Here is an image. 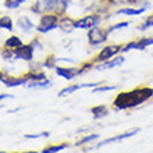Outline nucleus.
Returning <instances> with one entry per match:
<instances>
[{
	"label": "nucleus",
	"mask_w": 153,
	"mask_h": 153,
	"mask_svg": "<svg viewBox=\"0 0 153 153\" xmlns=\"http://www.w3.org/2000/svg\"><path fill=\"white\" fill-rule=\"evenodd\" d=\"M153 97V89L149 86H141L135 88L128 92L118 93L113 100V106L116 110H128L138 107L139 105L145 103Z\"/></svg>",
	"instance_id": "nucleus-1"
},
{
	"label": "nucleus",
	"mask_w": 153,
	"mask_h": 153,
	"mask_svg": "<svg viewBox=\"0 0 153 153\" xmlns=\"http://www.w3.org/2000/svg\"><path fill=\"white\" fill-rule=\"evenodd\" d=\"M68 4L70 0H36L29 10L36 16H42L46 13H54L61 17L65 14Z\"/></svg>",
	"instance_id": "nucleus-2"
},
{
	"label": "nucleus",
	"mask_w": 153,
	"mask_h": 153,
	"mask_svg": "<svg viewBox=\"0 0 153 153\" xmlns=\"http://www.w3.org/2000/svg\"><path fill=\"white\" fill-rule=\"evenodd\" d=\"M59 18L60 16H57L54 13H46V14H42L39 18V24L35 27L36 32L39 33H48L53 29L59 28Z\"/></svg>",
	"instance_id": "nucleus-3"
},
{
	"label": "nucleus",
	"mask_w": 153,
	"mask_h": 153,
	"mask_svg": "<svg viewBox=\"0 0 153 153\" xmlns=\"http://www.w3.org/2000/svg\"><path fill=\"white\" fill-rule=\"evenodd\" d=\"M109 38V31L107 28H102L99 25L88 29V43L92 48H97L99 45H103Z\"/></svg>",
	"instance_id": "nucleus-4"
},
{
	"label": "nucleus",
	"mask_w": 153,
	"mask_h": 153,
	"mask_svg": "<svg viewBox=\"0 0 153 153\" xmlns=\"http://www.w3.org/2000/svg\"><path fill=\"white\" fill-rule=\"evenodd\" d=\"M100 22H102L100 14L92 13V14H89V16H85V17H82V18H79V20H76L75 29H85V31H88V29L99 25Z\"/></svg>",
	"instance_id": "nucleus-5"
},
{
	"label": "nucleus",
	"mask_w": 153,
	"mask_h": 153,
	"mask_svg": "<svg viewBox=\"0 0 153 153\" xmlns=\"http://www.w3.org/2000/svg\"><path fill=\"white\" fill-rule=\"evenodd\" d=\"M121 45H109V46H105V48L102 49L100 52L97 53V56L95 57V64L97 63H103L106 60H110V59H113L116 57L118 53H121Z\"/></svg>",
	"instance_id": "nucleus-6"
},
{
	"label": "nucleus",
	"mask_w": 153,
	"mask_h": 153,
	"mask_svg": "<svg viewBox=\"0 0 153 153\" xmlns=\"http://www.w3.org/2000/svg\"><path fill=\"white\" fill-rule=\"evenodd\" d=\"M14 54H16V60H22L27 63H31L33 60V54H35V49L31 45H21L20 48L14 49Z\"/></svg>",
	"instance_id": "nucleus-7"
},
{
	"label": "nucleus",
	"mask_w": 153,
	"mask_h": 153,
	"mask_svg": "<svg viewBox=\"0 0 153 153\" xmlns=\"http://www.w3.org/2000/svg\"><path fill=\"white\" fill-rule=\"evenodd\" d=\"M139 131H141L139 128H134V129H129V131H127V132H124V134H120V135H116V137H113V138H109V139L100 141L99 143H97L96 149L103 148V146H106V145H110V143H117V142H121V141H124V139H127V138H132L134 135H137Z\"/></svg>",
	"instance_id": "nucleus-8"
},
{
	"label": "nucleus",
	"mask_w": 153,
	"mask_h": 153,
	"mask_svg": "<svg viewBox=\"0 0 153 153\" xmlns=\"http://www.w3.org/2000/svg\"><path fill=\"white\" fill-rule=\"evenodd\" d=\"M103 84V82H86V84H71L68 86H65L59 92V97H64V96H68L71 93H75L76 91H79V89H84V88H95L97 85Z\"/></svg>",
	"instance_id": "nucleus-9"
},
{
	"label": "nucleus",
	"mask_w": 153,
	"mask_h": 153,
	"mask_svg": "<svg viewBox=\"0 0 153 153\" xmlns=\"http://www.w3.org/2000/svg\"><path fill=\"white\" fill-rule=\"evenodd\" d=\"M124 61H125L124 56H118V54H117L116 57L110 59V60H106V61H103V63H97V64H95V70H96V71L111 70V68H116V67H120Z\"/></svg>",
	"instance_id": "nucleus-10"
},
{
	"label": "nucleus",
	"mask_w": 153,
	"mask_h": 153,
	"mask_svg": "<svg viewBox=\"0 0 153 153\" xmlns=\"http://www.w3.org/2000/svg\"><path fill=\"white\" fill-rule=\"evenodd\" d=\"M54 73H56V75L61 76V78H64L67 81H73L74 78L79 75V68L78 67H60V65H56Z\"/></svg>",
	"instance_id": "nucleus-11"
},
{
	"label": "nucleus",
	"mask_w": 153,
	"mask_h": 153,
	"mask_svg": "<svg viewBox=\"0 0 153 153\" xmlns=\"http://www.w3.org/2000/svg\"><path fill=\"white\" fill-rule=\"evenodd\" d=\"M28 82H29V78L27 76V74H24L22 76H11V75H8L3 84L6 85L7 88H17V86H21V85H27Z\"/></svg>",
	"instance_id": "nucleus-12"
},
{
	"label": "nucleus",
	"mask_w": 153,
	"mask_h": 153,
	"mask_svg": "<svg viewBox=\"0 0 153 153\" xmlns=\"http://www.w3.org/2000/svg\"><path fill=\"white\" fill-rule=\"evenodd\" d=\"M17 27L22 33H29L35 29V24L27 16H21L17 18Z\"/></svg>",
	"instance_id": "nucleus-13"
},
{
	"label": "nucleus",
	"mask_w": 153,
	"mask_h": 153,
	"mask_svg": "<svg viewBox=\"0 0 153 153\" xmlns=\"http://www.w3.org/2000/svg\"><path fill=\"white\" fill-rule=\"evenodd\" d=\"M59 28L64 33H71L75 29V21L68 16H63L59 18Z\"/></svg>",
	"instance_id": "nucleus-14"
},
{
	"label": "nucleus",
	"mask_w": 153,
	"mask_h": 153,
	"mask_svg": "<svg viewBox=\"0 0 153 153\" xmlns=\"http://www.w3.org/2000/svg\"><path fill=\"white\" fill-rule=\"evenodd\" d=\"M91 113H92L95 120H100V118H105V117L109 116L110 110L106 105H97V106H95V107L91 109Z\"/></svg>",
	"instance_id": "nucleus-15"
},
{
	"label": "nucleus",
	"mask_w": 153,
	"mask_h": 153,
	"mask_svg": "<svg viewBox=\"0 0 153 153\" xmlns=\"http://www.w3.org/2000/svg\"><path fill=\"white\" fill-rule=\"evenodd\" d=\"M146 11V7H139V8H134V7H124L120 8L116 14H124V16H141Z\"/></svg>",
	"instance_id": "nucleus-16"
},
{
	"label": "nucleus",
	"mask_w": 153,
	"mask_h": 153,
	"mask_svg": "<svg viewBox=\"0 0 153 153\" xmlns=\"http://www.w3.org/2000/svg\"><path fill=\"white\" fill-rule=\"evenodd\" d=\"M27 86L31 89H48L52 86V82L48 78H45V79H39V81H31V82L27 84Z\"/></svg>",
	"instance_id": "nucleus-17"
},
{
	"label": "nucleus",
	"mask_w": 153,
	"mask_h": 153,
	"mask_svg": "<svg viewBox=\"0 0 153 153\" xmlns=\"http://www.w3.org/2000/svg\"><path fill=\"white\" fill-rule=\"evenodd\" d=\"M21 45H22V39L18 38L17 35H11L10 38H7V39L4 40V46L10 49H17V48H20Z\"/></svg>",
	"instance_id": "nucleus-18"
},
{
	"label": "nucleus",
	"mask_w": 153,
	"mask_h": 153,
	"mask_svg": "<svg viewBox=\"0 0 153 153\" xmlns=\"http://www.w3.org/2000/svg\"><path fill=\"white\" fill-rule=\"evenodd\" d=\"M0 29H6V31H10L11 32L14 29V24H13V20L10 16H1L0 17Z\"/></svg>",
	"instance_id": "nucleus-19"
},
{
	"label": "nucleus",
	"mask_w": 153,
	"mask_h": 153,
	"mask_svg": "<svg viewBox=\"0 0 153 153\" xmlns=\"http://www.w3.org/2000/svg\"><path fill=\"white\" fill-rule=\"evenodd\" d=\"M100 137H99L97 134H89V135H85V137L79 138V139L75 142V146H84V145H86V143H91V142L96 141Z\"/></svg>",
	"instance_id": "nucleus-20"
},
{
	"label": "nucleus",
	"mask_w": 153,
	"mask_h": 153,
	"mask_svg": "<svg viewBox=\"0 0 153 153\" xmlns=\"http://www.w3.org/2000/svg\"><path fill=\"white\" fill-rule=\"evenodd\" d=\"M0 56L3 59L4 61H13L16 60V54H14V49H10V48H6L0 50Z\"/></svg>",
	"instance_id": "nucleus-21"
},
{
	"label": "nucleus",
	"mask_w": 153,
	"mask_h": 153,
	"mask_svg": "<svg viewBox=\"0 0 153 153\" xmlns=\"http://www.w3.org/2000/svg\"><path fill=\"white\" fill-rule=\"evenodd\" d=\"M68 143H60V145H53V146H48L42 149V153H59V152H63L64 149L68 148Z\"/></svg>",
	"instance_id": "nucleus-22"
},
{
	"label": "nucleus",
	"mask_w": 153,
	"mask_h": 153,
	"mask_svg": "<svg viewBox=\"0 0 153 153\" xmlns=\"http://www.w3.org/2000/svg\"><path fill=\"white\" fill-rule=\"evenodd\" d=\"M25 3V0H4V7L8 10H17Z\"/></svg>",
	"instance_id": "nucleus-23"
},
{
	"label": "nucleus",
	"mask_w": 153,
	"mask_h": 153,
	"mask_svg": "<svg viewBox=\"0 0 153 153\" xmlns=\"http://www.w3.org/2000/svg\"><path fill=\"white\" fill-rule=\"evenodd\" d=\"M117 86H114V85H97V86H95V88L92 89V93H102V92H110V91H116Z\"/></svg>",
	"instance_id": "nucleus-24"
},
{
	"label": "nucleus",
	"mask_w": 153,
	"mask_h": 153,
	"mask_svg": "<svg viewBox=\"0 0 153 153\" xmlns=\"http://www.w3.org/2000/svg\"><path fill=\"white\" fill-rule=\"evenodd\" d=\"M42 65H43V68H52V70H54V67L57 65V57L49 56L46 60L42 61Z\"/></svg>",
	"instance_id": "nucleus-25"
},
{
	"label": "nucleus",
	"mask_w": 153,
	"mask_h": 153,
	"mask_svg": "<svg viewBox=\"0 0 153 153\" xmlns=\"http://www.w3.org/2000/svg\"><path fill=\"white\" fill-rule=\"evenodd\" d=\"M106 3L109 4V6H123V4H135L138 0H105Z\"/></svg>",
	"instance_id": "nucleus-26"
},
{
	"label": "nucleus",
	"mask_w": 153,
	"mask_h": 153,
	"mask_svg": "<svg viewBox=\"0 0 153 153\" xmlns=\"http://www.w3.org/2000/svg\"><path fill=\"white\" fill-rule=\"evenodd\" d=\"M129 21H123V22H118V24H114V25H110L109 28H107V31H109V33L114 32V31H118V29H124L127 28V27H129Z\"/></svg>",
	"instance_id": "nucleus-27"
},
{
	"label": "nucleus",
	"mask_w": 153,
	"mask_h": 153,
	"mask_svg": "<svg viewBox=\"0 0 153 153\" xmlns=\"http://www.w3.org/2000/svg\"><path fill=\"white\" fill-rule=\"evenodd\" d=\"M153 27V16H148L143 21V24H141L138 27V31H146L148 28H152Z\"/></svg>",
	"instance_id": "nucleus-28"
},
{
	"label": "nucleus",
	"mask_w": 153,
	"mask_h": 153,
	"mask_svg": "<svg viewBox=\"0 0 153 153\" xmlns=\"http://www.w3.org/2000/svg\"><path fill=\"white\" fill-rule=\"evenodd\" d=\"M79 68V75H82V74L88 73V71H91V70L95 68V61H89V63H84V64L81 65V67H78Z\"/></svg>",
	"instance_id": "nucleus-29"
},
{
	"label": "nucleus",
	"mask_w": 153,
	"mask_h": 153,
	"mask_svg": "<svg viewBox=\"0 0 153 153\" xmlns=\"http://www.w3.org/2000/svg\"><path fill=\"white\" fill-rule=\"evenodd\" d=\"M50 137V132H39V134H28L25 135L27 139H38V138H48Z\"/></svg>",
	"instance_id": "nucleus-30"
},
{
	"label": "nucleus",
	"mask_w": 153,
	"mask_h": 153,
	"mask_svg": "<svg viewBox=\"0 0 153 153\" xmlns=\"http://www.w3.org/2000/svg\"><path fill=\"white\" fill-rule=\"evenodd\" d=\"M31 46H32L33 49H38V50H43V43L40 42L39 38H33L32 40H31Z\"/></svg>",
	"instance_id": "nucleus-31"
},
{
	"label": "nucleus",
	"mask_w": 153,
	"mask_h": 153,
	"mask_svg": "<svg viewBox=\"0 0 153 153\" xmlns=\"http://www.w3.org/2000/svg\"><path fill=\"white\" fill-rule=\"evenodd\" d=\"M141 43L145 46V48H149V46H153V36H149V38H141Z\"/></svg>",
	"instance_id": "nucleus-32"
},
{
	"label": "nucleus",
	"mask_w": 153,
	"mask_h": 153,
	"mask_svg": "<svg viewBox=\"0 0 153 153\" xmlns=\"http://www.w3.org/2000/svg\"><path fill=\"white\" fill-rule=\"evenodd\" d=\"M13 95H10V93H1V95H0V102L1 100H6V99H13Z\"/></svg>",
	"instance_id": "nucleus-33"
},
{
	"label": "nucleus",
	"mask_w": 153,
	"mask_h": 153,
	"mask_svg": "<svg viewBox=\"0 0 153 153\" xmlns=\"http://www.w3.org/2000/svg\"><path fill=\"white\" fill-rule=\"evenodd\" d=\"M3 107H4V106H3V105H0V110H1V109H3Z\"/></svg>",
	"instance_id": "nucleus-34"
},
{
	"label": "nucleus",
	"mask_w": 153,
	"mask_h": 153,
	"mask_svg": "<svg viewBox=\"0 0 153 153\" xmlns=\"http://www.w3.org/2000/svg\"><path fill=\"white\" fill-rule=\"evenodd\" d=\"M81 1H86V0H81Z\"/></svg>",
	"instance_id": "nucleus-35"
}]
</instances>
